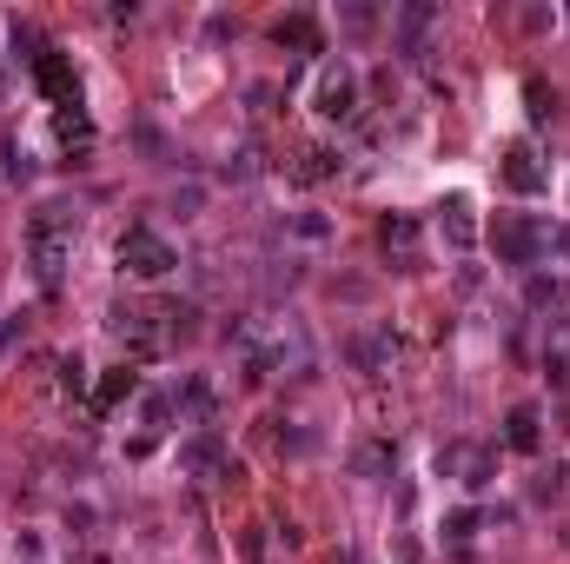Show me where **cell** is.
Masks as SVG:
<instances>
[{"instance_id":"cell-1","label":"cell","mask_w":570,"mask_h":564,"mask_svg":"<svg viewBox=\"0 0 570 564\" xmlns=\"http://www.w3.org/2000/svg\"><path fill=\"white\" fill-rule=\"evenodd\" d=\"M73 206H40L34 213V226H27V239H34V266H40V286H53L60 279V260H66V247H73Z\"/></svg>"},{"instance_id":"cell-2","label":"cell","mask_w":570,"mask_h":564,"mask_svg":"<svg viewBox=\"0 0 570 564\" xmlns=\"http://www.w3.org/2000/svg\"><path fill=\"white\" fill-rule=\"evenodd\" d=\"M120 266H126L133 279H167L180 260H173V247H167L153 226H126V239H120Z\"/></svg>"},{"instance_id":"cell-3","label":"cell","mask_w":570,"mask_h":564,"mask_svg":"<svg viewBox=\"0 0 570 564\" xmlns=\"http://www.w3.org/2000/svg\"><path fill=\"white\" fill-rule=\"evenodd\" d=\"M544 247H550V232H544L537 219H518V213L498 219V260H505V266H537Z\"/></svg>"},{"instance_id":"cell-4","label":"cell","mask_w":570,"mask_h":564,"mask_svg":"<svg viewBox=\"0 0 570 564\" xmlns=\"http://www.w3.org/2000/svg\"><path fill=\"white\" fill-rule=\"evenodd\" d=\"M318 113H325V120H352V113H359V80H352V67H325V73H318Z\"/></svg>"},{"instance_id":"cell-5","label":"cell","mask_w":570,"mask_h":564,"mask_svg":"<svg viewBox=\"0 0 570 564\" xmlns=\"http://www.w3.org/2000/svg\"><path fill=\"white\" fill-rule=\"evenodd\" d=\"M27 67L40 73V87H47L60 107H80V80H73V67H66V53H60V47H40Z\"/></svg>"},{"instance_id":"cell-6","label":"cell","mask_w":570,"mask_h":564,"mask_svg":"<svg viewBox=\"0 0 570 564\" xmlns=\"http://www.w3.org/2000/svg\"><path fill=\"white\" fill-rule=\"evenodd\" d=\"M505 187H511V193H537V187H544V167H537L531 146H511V153H505Z\"/></svg>"},{"instance_id":"cell-7","label":"cell","mask_w":570,"mask_h":564,"mask_svg":"<svg viewBox=\"0 0 570 564\" xmlns=\"http://www.w3.org/2000/svg\"><path fill=\"white\" fill-rule=\"evenodd\" d=\"M412 247H419V226H412V219H385V253H398V266L419 260Z\"/></svg>"},{"instance_id":"cell-8","label":"cell","mask_w":570,"mask_h":564,"mask_svg":"<svg viewBox=\"0 0 570 564\" xmlns=\"http://www.w3.org/2000/svg\"><path fill=\"white\" fill-rule=\"evenodd\" d=\"M505 439H511L518 452H531V445H537V406H518V412L505 419Z\"/></svg>"},{"instance_id":"cell-9","label":"cell","mask_w":570,"mask_h":564,"mask_svg":"<svg viewBox=\"0 0 570 564\" xmlns=\"http://www.w3.org/2000/svg\"><path fill=\"white\" fill-rule=\"evenodd\" d=\"M445 239H451V247H471V239H477V226H471V206H464V200H451V206H445Z\"/></svg>"},{"instance_id":"cell-10","label":"cell","mask_w":570,"mask_h":564,"mask_svg":"<svg viewBox=\"0 0 570 564\" xmlns=\"http://www.w3.org/2000/svg\"><path fill=\"white\" fill-rule=\"evenodd\" d=\"M332 167H339V159L325 153V146H312V153H299V167H292V180H305V187H312V180H325V173H332Z\"/></svg>"},{"instance_id":"cell-11","label":"cell","mask_w":570,"mask_h":564,"mask_svg":"<svg viewBox=\"0 0 570 564\" xmlns=\"http://www.w3.org/2000/svg\"><path fill=\"white\" fill-rule=\"evenodd\" d=\"M286 40H292V47H305V53L318 47V34H312V21H305V14H292V21H279V47H286Z\"/></svg>"},{"instance_id":"cell-12","label":"cell","mask_w":570,"mask_h":564,"mask_svg":"<svg viewBox=\"0 0 570 564\" xmlns=\"http://www.w3.org/2000/svg\"><path fill=\"white\" fill-rule=\"evenodd\" d=\"M186 465H193V471H213V465H219V439H213V432H199V439L186 445Z\"/></svg>"},{"instance_id":"cell-13","label":"cell","mask_w":570,"mask_h":564,"mask_svg":"<svg viewBox=\"0 0 570 564\" xmlns=\"http://www.w3.org/2000/svg\"><path fill=\"white\" fill-rule=\"evenodd\" d=\"M126 392H133V372L120 365V372H113V379L100 385V406H120V398H126Z\"/></svg>"}]
</instances>
